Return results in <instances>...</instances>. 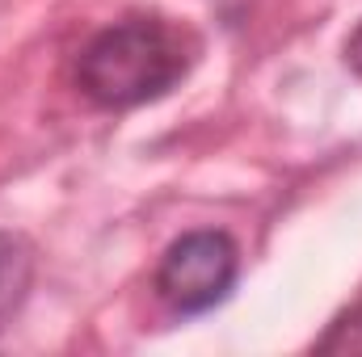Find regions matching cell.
<instances>
[{
    "label": "cell",
    "mask_w": 362,
    "mask_h": 357,
    "mask_svg": "<svg viewBox=\"0 0 362 357\" xmlns=\"http://www.w3.org/2000/svg\"><path fill=\"white\" fill-rule=\"evenodd\" d=\"M240 273V253L223 231H185L169 244L156 269V294L177 315H202L219 307Z\"/></svg>",
    "instance_id": "2"
},
{
    "label": "cell",
    "mask_w": 362,
    "mask_h": 357,
    "mask_svg": "<svg viewBox=\"0 0 362 357\" xmlns=\"http://www.w3.org/2000/svg\"><path fill=\"white\" fill-rule=\"evenodd\" d=\"M30 286H34V248H30V240L13 236V231H0V332L21 311Z\"/></svg>",
    "instance_id": "3"
},
{
    "label": "cell",
    "mask_w": 362,
    "mask_h": 357,
    "mask_svg": "<svg viewBox=\"0 0 362 357\" xmlns=\"http://www.w3.org/2000/svg\"><path fill=\"white\" fill-rule=\"evenodd\" d=\"M198 38L169 17H122L93 34L76 59V89L101 109H135L160 101L189 76Z\"/></svg>",
    "instance_id": "1"
},
{
    "label": "cell",
    "mask_w": 362,
    "mask_h": 357,
    "mask_svg": "<svg viewBox=\"0 0 362 357\" xmlns=\"http://www.w3.org/2000/svg\"><path fill=\"white\" fill-rule=\"evenodd\" d=\"M346 63L354 68V76H362V21H358V30L350 34V42H346Z\"/></svg>",
    "instance_id": "4"
}]
</instances>
